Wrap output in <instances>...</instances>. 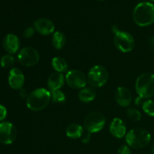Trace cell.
Masks as SVG:
<instances>
[{"mask_svg":"<svg viewBox=\"0 0 154 154\" xmlns=\"http://www.w3.org/2000/svg\"><path fill=\"white\" fill-rule=\"evenodd\" d=\"M134 22L139 26H147L154 23V5L147 2H140L133 11Z\"/></svg>","mask_w":154,"mask_h":154,"instance_id":"cell-1","label":"cell"},{"mask_svg":"<svg viewBox=\"0 0 154 154\" xmlns=\"http://www.w3.org/2000/svg\"><path fill=\"white\" fill-rule=\"evenodd\" d=\"M51 99V94L45 88H39L32 92L26 99V106L33 111L45 109Z\"/></svg>","mask_w":154,"mask_h":154,"instance_id":"cell-2","label":"cell"},{"mask_svg":"<svg viewBox=\"0 0 154 154\" xmlns=\"http://www.w3.org/2000/svg\"><path fill=\"white\" fill-rule=\"evenodd\" d=\"M151 135L142 128L132 129L126 135V141L128 146L134 149H141L147 147L150 142Z\"/></svg>","mask_w":154,"mask_h":154,"instance_id":"cell-3","label":"cell"},{"mask_svg":"<svg viewBox=\"0 0 154 154\" xmlns=\"http://www.w3.org/2000/svg\"><path fill=\"white\" fill-rule=\"evenodd\" d=\"M135 90L139 97L149 99L154 96V75L144 73L140 75L135 82Z\"/></svg>","mask_w":154,"mask_h":154,"instance_id":"cell-4","label":"cell"},{"mask_svg":"<svg viewBox=\"0 0 154 154\" xmlns=\"http://www.w3.org/2000/svg\"><path fill=\"white\" fill-rule=\"evenodd\" d=\"M108 80V72L102 66H95L90 69L87 75V82L93 87H101Z\"/></svg>","mask_w":154,"mask_h":154,"instance_id":"cell-5","label":"cell"},{"mask_svg":"<svg viewBox=\"0 0 154 154\" xmlns=\"http://www.w3.org/2000/svg\"><path fill=\"white\" fill-rule=\"evenodd\" d=\"M105 125V117L100 112H92L85 117L84 126L90 133L98 132L103 129Z\"/></svg>","mask_w":154,"mask_h":154,"instance_id":"cell-6","label":"cell"},{"mask_svg":"<svg viewBox=\"0 0 154 154\" xmlns=\"http://www.w3.org/2000/svg\"><path fill=\"white\" fill-rule=\"evenodd\" d=\"M114 43L119 51L128 53L133 50L135 47V39L129 32L118 30L114 34Z\"/></svg>","mask_w":154,"mask_h":154,"instance_id":"cell-7","label":"cell"},{"mask_svg":"<svg viewBox=\"0 0 154 154\" xmlns=\"http://www.w3.org/2000/svg\"><path fill=\"white\" fill-rule=\"evenodd\" d=\"M39 54L35 48L26 47L21 50L17 56V60L22 66L32 67L38 63Z\"/></svg>","mask_w":154,"mask_h":154,"instance_id":"cell-8","label":"cell"},{"mask_svg":"<svg viewBox=\"0 0 154 154\" xmlns=\"http://www.w3.org/2000/svg\"><path fill=\"white\" fill-rule=\"evenodd\" d=\"M66 81L68 85L73 89L84 88L87 83V78L79 70H71L66 75Z\"/></svg>","mask_w":154,"mask_h":154,"instance_id":"cell-9","label":"cell"},{"mask_svg":"<svg viewBox=\"0 0 154 154\" xmlns=\"http://www.w3.org/2000/svg\"><path fill=\"white\" fill-rule=\"evenodd\" d=\"M16 137L17 129L11 123L3 122L0 123V142L11 144L14 141Z\"/></svg>","mask_w":154,"mask_h":154,"instance_id":"cell-10","label":"cell"},{"mask_svg":"<svg viewBox=\"0 0 154 154\" xmlns=\"http://www.w3.org/2000/svg\"><path fill=\"white\" fill-rule=\"evenodd\" d=\"M25 81V78L21 72L17 68H13L10 71L8 76V83L10 87L14 90H19L23 87Z\"/></svg>","mask_w":154,"mask_h":154,"instance_id":"cell-11","label":"cell"},{"mask_svg":"<svg viewBox=\"0 0 154 154\" xmlns=\"http://www.w3.org/2000/svg\"><path fill=\"white\" fill-rule=\"evenodd\" d=\"M34 26L36 31L43 35H48L54 32L55 26L54 23L47 18H39L34 23Z\"/></svg>","mask_w":154,"mask_h":154,"instance_id":"cell-12","label":"cell"},{"mask_svg":"<svg viewBox=\"0 0 154 154\" xmlns=\"http://www.w3.org/2000/svg\"><path fill=\"white\" fill-rule=\"evenodd\" d=\"M115 99L119 105L122 107H128L132 102V93L127 88L120 87L115 93Z\"/></svg>","mask_w":154,"mask_h":154,"instance_id":"cell-13","label":"cell"},{"mask_svg":"<svg viewBox=\"0 0 154 154\" xmlns=\"http://www.w3.org/2000/svg\"><path fill=\"white\" fill-rule=\"evenodd\" d=\"M110 132L117 138H122L126 135V127L125 123L120 118H114L110 125Z\"/></svg>","mask_w":154,"mask_h":154,"instance_id":"cell-14","label":"cell"},{"mask_svg":"<svg viewBox=\"0 0 154 154\" xmlns=\"http://www.w3.org/2000/svg\"><path fill=\"white\" fill-rule=\"evenodd\" d=\"M3 46L8 53L15 54L20 48L19 38L14 34H8L3 41Z\"/></svg>","mask_w":154,"mask_h":154,"instance_id":"cell-15","label":"cell"},{"mask_svg":"<svg viewBox=\"0 0 154 154\" xmlns=\"http://www.w3.org/2000/svg\"><path fill=\"white\" fill-rule=\"evenodd\" d=\"M65 82L64 75L60 72H54L51 74L48 80V85L51 91L60 90Z\"/></svg>","mask_w":154,"mask_h":154,"instance_id":"cell-16","label":"cell"},{"mask_svg":"<svg viewBox=\"0 0 154 154\" xmlns=\"http://www.w3.org/2000/svg\"><path fill=\"white\" fill-rule=\"evenodd\" d=\"M83 134H84V129L82 126L78 123H72L69 125L66 128V135L70 138L75 139V138H81Z\"/></svg>","mask_w":154,"mask_h":154,"instance_id":"cell-17","label":"cell"},{"mask_svg":"<svg viewBox=\"0 0 154 154\" xmlns=\"http://www.w3.org/2000/svg\"><path fill=\"white\" fill-rule=\"evenodd\" d=\"M96 91L91 87H86L80 90L78 93L79 99L83 102H90L96 98Z\"/></svg>","mask_w":154,"mask_h":154,"instance_id":"cell-18","label":"cell"},{"mask_svg":"<svg viewBox=\"0 0 154 154\" xmlns=\"http://www.w3.org/2000/svg\"><path fill=\"white\" fill-rule=\"evenodd\" d=\"M66 36L62 32H56L52 38L53 45L57 50H61L66 45Z\"/></svg>","mask_w":154,"mask_h":154,"instance_id":"cell-19","label":"cell"},{"mask_svg":"<svg viewBox=\"0 0 154 154\" xmlns=\"http://www.w3.org/2000/svg\"><path fill=\"white\" fill-rule=\"evenodd\" d=\"M52 66L57 72H65L68 69V64L66 60L60 57H54L52 60Z\"/></svg>","mask_w":154,"mask_h":154,"instance_id":"cell-20","label":"cell"},{"mask_svg":"<svg viewBox=\"0 0 154 154\" xmlns=\"http://www.w3.org/2000/svg\"><path fill=\"white\" fill-rule=\"evenodd\" d=\"M143 111L150 117H154V102L152 100H147L142 104Z\"/></svg>","mask_w":154,"mask_h":154,"instance_id":"cell-21","label":"cell"},{"mask_svg":"<svg viewBox=\"0 0 154 154\" xmlns=\"http://www.w3.org/2000/svg\"><path fill=\"white\" fill-rule=\"evenodd\" d=\"M51 98L54 103H63L66 101V96L61 90H57L52 91Z\"/></svg>","mask_w":154,"mask_h":154,"instance_id":"cell-22","label":"cell"},{"mask_svg":"<svg viewBox=\"0 0 154 154\" xmlns=\"http://www.w3.org/2000/svg\"><path fill=\"white\" fill-rule=\"evenodd\" d=\"M14 58L11 55H5L2 57L0 64L2 68H10L14 64Z\"/></svg>","mask_w":154,"mask_h":154,"instance_id":"cell-23","label":"cell"},{"mask_svg":"<svg viewBox=\"0 0 154 154\" xmlns=\"http://www.w3.org/2000/svg\"><path fill=\"white\" fill-rule=\"evenodd\" d=\"M127 116L132 121H139L141 118V114L138 110L135 108H129L127 110Z\"/></svg>","mask_w":154,"mask_h":154,"instance_id":"cell-24","label":"cell"},{"mask_svg":"<svg viewBox=\"0 0 154 154\" xmlns=\"http://www.w3.org/2000/svg\"><path fill=\"white\" fill-rule=\"evenodd\" d=\"M117 154H131V150L127 145H122L117 150Z\"/></svg>","mask_w":154,"mask_h":154,"instance_id":"cell-25","label":"cell"},{"mask_svg":"<svg viewBox=\"0 0 154 154\" xmlns=\"http://www.w3.org/2000/svg\"><path fill=\"white\" fill-rule=\"evenodd\" d=\"M34 33H35L34 28H32V27H29V28H27L24 31V36H25V38H31L32 36L34 35Z\"/></svg>","mask_w":154,"mask_h":154,"instance_id":"cell-26","label":"cell"},{"mask_svg":"<svg viewBox=\"0 0 154 154\" xmlns=\"http://www.w3.org/2000/svg\"><path fill=\"white\" fill-rule=\"evenodd\" d=\"M6 116H7V109L5 106L0 105V121L5 120Z\"/></svg>","mask_w":154,"mask_h":154,"instance_id":"cell-27","label":"cell"},{"mask_svg":"<svg viewBox=\"0 0 154 154\" xmlns=\"http://www.w3.org/2000/svg\"><path fill=\"white\" fill-rule=\"evenodd\" d=\"M81 138H82V142L84 144H87L90 140V133L87 132L85 135H82Z\"/></svg>","mask_w":154,"mask_h":154,"instance_id":"cell-28","label":"cell"},{"mask_svg":"<svg viewBox=\"0 0 154 154\" xmlns=\"http://www.w3.org/2000/svg\"><path fill=\"white\" fill-rule=\"evenodd\" d=\"M150 43H151V45H152V47H153V48H154V37L153 38H152V40H151V42H150Z\"/></svg>","mask_w":154,"mask_h":154,"instance_id":"cell-29","label":"cell"},{"mask_svg":"<svg viewBox=\"0 0 154 154\" xmlns=\"http://www.w3.org/2000/svg\"><path fill=\"white\" fill-rule=\"evenodd\" d=\"M152 150H153V153H154V141L153 143V145H152Z\"/></svg>","mask_w":154,"mask_h":154,"instance_id":"cell-30","label":"cell"},{"mask_svg":"<svg viewBox=\"0 0 154 154\" xmlns=\"http://www.w3.org/2000/svg\"><path fill=\"white\" fill-rule=\"evenodd\" d=\"M151 1H153V2H154V0H151Z\"/></svg>","mask_w":154,"mask_h":154,"instance_id":"cell-31","label":"cell"}]
</instances>
